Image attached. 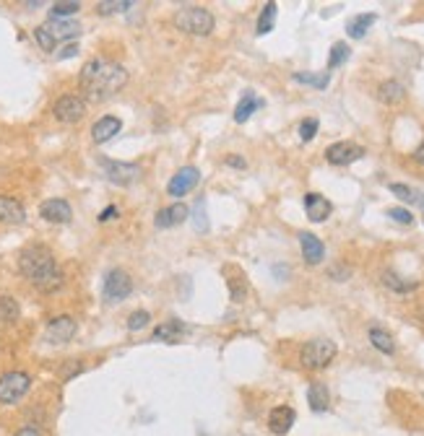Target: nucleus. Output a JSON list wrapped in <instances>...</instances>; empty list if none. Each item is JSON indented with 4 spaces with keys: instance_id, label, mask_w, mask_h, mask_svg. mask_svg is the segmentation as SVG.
Wrapping results in <instances>:
<instances>
[{
    "instance_id": "obj_1",
    "label": "nucleus",
    "mask_w": 424,
    "mask_h": 436,
    "mask_svg": "<svg viewBox=\"0 0 424 436\" xmlns=\"http://www.w3.org/2000/svg\"><path fill=\"white\" fill-rule=\"evenodd\" d=\"M128 83V70L120 62L105 60V58H94L81 68L78 75V86L89 102H105L115 97L117 91Z\"/></svg>"
},
{
    "instance_id": "obj_2",
    "label": "nucleus",
    "mask_w": 424,
    "mask_h": 436,
    "mask_svg": "<svg viewBox=\"0 0 424 436\" xmlns=\"http://www.w3.org/2000/svg\"><path fill=\"white\" fill-rule=\"evenodd\" d=\"M18 268L26 278L31 280V286L45 293H53L63 286V271L55 255L42 244H31L18 255Z\"/></svg>"
},
{
    "instance_id": "obj_3",
    "label": "nucleus",
    "mask_w": 424,
    "mask_h": 436,
    "mask_svg": "<svg viewBox=\"0 0 424 436\" xmlns=\"http://www.w3.org/2000/svg\"><path fill=\"white\" fill-rule=\"evenodd\" d=\"M174 23H177V29L180 31L193 34V37H208L213 31V26H216L211 11H208V8H201V6L180 8V11L174 13Z\"/></svg>"
},
{
    "instance_id": "obj_4",
    "label": "nucleus",
    "mask_w": 424,
    "mask_h": 436,
    "mask_svg": "<svg viewBox=\"0 0 424 436\" xmlns=\"http://www.w3.org/2000/svg\"><path fill=\"white\" fill-rule=\"evenodd\" d=\"M336 356V343L328 338H315L310 343H304L302 348V366L304 369H326L328 364L334 361Z\"/></svg>"
},
{
    "instance_id": "obj_5",
    "label": "nucleus",
    "mask_w": 424,
    "mask_h": 436,
    "mask_svg": "<svg viewBox=\"0 0 424 436\" xmlns=\"http://www.w3.org/2000/svg\"><path fill=\"white\" fill-rule=\"evenodd\" d=\"M31 387V379L29 374H23V371H8V374L0 376V403H18V400L29 392Z\"/></svg>"
},
{
    "instance_id": "obj_6",
    "label": "nucleus",
    "mask_w": 424,
    "mask_h": 436,
    "mask_svg": "<svg viewBox=\"0 0 424 436\" xmlns=\"http://www.w3.org/2000/svg\"><path fill=\"white\" fill-rule=\"evenodd\" d=\"M99 166L105 169V177L112 185H133L141 177V166L128 161H112V158H99Z\"/></svg>"
},
{
    "instance_id": "obj_7",
    "label": "nucleus",
    "mask_w": 424,
    "mask_h": 436,
    "mask_svg": "<svg viewBox=\"0 0 424 436\" xmlns=\"http://www.w3.org/2000/svg\"><path fill=\"white\" fill-rule=\"evenodd\" d=\"M55 117L60 122H78L84 120L86 114V102L81 97H73V94H65V97H60L58 102H55Z\"/></svg>"
},
{
    "instance_id": "obj_8",
    "label": "nucleus",
    "mask_w": 424,
    "mask_h": 436,
    "mask_svg": "<svg viewBox=\"0 0 424 436\" xmlns=\"http://www.w3.org/2000/svg\"><path fill=\"white\" fill-rule=\"evenodd\" d=\"M133 291V280L125 271H110L105 278V299L107 301H122L128 299Z\"/></svg>"
},
{
    "instance_id": "obj_9",
    "label": "nucleus",
    "mask_w": 424,
    "mask_h": 436,
    "mask_svg": "<svg viewBox=\"0 0 424 436\" xmlns=\"http://www.w3.org/2000/svg\"><path fill=\"white\" fill-rule=\"evenodd\" d=\"M362 156H364V148H362V146L351 143V141H339V143L328 146V148H326V158L334 166L354 164L356 158H362Z\"/></svg>"
},
{
    "instance_id": "obj_10",
    "label": "nucleus",
    "mask_w": 424,
    "mask_h": 436,
    "mask_svg": "<svg viewBox=\"0 0 424 436\" xmlns=\"http://www.w3.org/2000/svg\"><path fill=\"white\" fill-rule=\"evenodd\" d=\"M73 335H76V320L68 317V315L55 317L53 322L47 325V332H45V338L50 340L53 346H63V343H68Z\"/></svg>"
},
{
    "instance_id": "obj_11",
    "label": "nucleus",
    "mask_w": 424,
    "mask_h": 436,
    "mask_svg": "<svg viewBox=\"0 0 424 436\" xmlns=\"http://www.w3.org/2000/svg\"><path fill=\"white\" fill-rule=\"evenodd\" d=\"M198 182H201V172H198L196 166H182L180 172H177L172 180H169L167 192L172 197H182V195H188V192L196 187Z\"/></svg>"
},
{
    "instance_id": "obj_12",
    "label": "nucleus",
    "mask_w": 424,
    "mask_h": 436,
    "mask_svg": "<svg viewBox=\"0 0 424 436\" xmlns=\"http://www.w3.org/2000/svg\"><path fill=\"white\" fill-rule=\"evenodd\" d=\"M39 216L50 221V224H68L73 211H70L68 200H63V197H53V200H45V203L39 205Z\"/></svg>"
},
{
    "instance_id": "obj_13",
    "label": "nucleus",
    "mask_w": 424,
    "mask_h": 436,
    "mask_svg": "<svg viewBox=\"0 0 424 436\" xmlns=\"http://www.w3.org/2000/svg\"><path fill=\"white\" fill-rule=\"evenodd\" d=\"M295 421H297L295 408L279 405V408H273L271 415H268V429H271L276 436H284V434H289L292 426H295Z\"/></svg>"
},
{
    "instance_id": "obj_14",
    "label": "nucleus",
    "mask_w": 424,
    "mask_h": 436,
    "mask_svg": "<svg viewBox=\"0 0 424 436\" xmlns=\"http://www.w3.org/2000/svg\"><path fill=\"white\" fill-rule=\"evenodd\" d=\"M300 247H302V257L307 265H320L323 263V257H326V247H323V241L310 231H302L300 234Z\"/></svg>"
},
{
    "instance_id": "obj_15",
    "label": "nucleus",
    "mask_w": 424,
    "mask_h": 436,
    "mask_svg": "<svg viewBox=\"0 0 424 436\" xmlns=\"http://www.w3.org/2000/svg\"><path fill=\"white\" fill-rule=\"evenodd\" d=\"M304 211H307V218H310V221L323 224V221L331 216L334 205H331V200L318 195V192H307V195H304Z\"/></svg>"
},
{
    "instance_id": "obj_16",
    "label": "nucleus",
    "mask_w": 424,
    "mask_h": 436,
    "mask_svg": "<svg viewBox=\"0 0 424 436\" xmlns=\"http://www.w3.org/2000/svg\"><path fill=\"white\" fill-rule=\"evenodd\" d=\"M120 130H122V120H120V117H112V114H107V117H102V120L94 122V128H91V138H94V143H107V141L117 136Z\"/></svg>"
},
{
    "instance_id": "obj_17",
    "label": "nucleus",
    "mask_w": 424,
    "mask_h": 436,
    "mask_svg": "<svg viewBox=\"0 0 424 436\" xmlns=\"http://www.w3.org/2000/svg\"><path fill=\"white\" fill-rule=\"evenodd\" d=\"M190 218V211H188V205H182V203H174L169 205V208H164V211L157 213V229H172V226L182 224V221H188Z\"/></svg>"
},
{
    "instance_id": "obj_18",
    "label": "nucleus",
    "mask_w": 424,
    "mask_h": 436,
    "mask_svg": "<svg viewBox=\"0 0 424 436\" xmlns=\"http://www.w3.org/2000/svg\"><path fill=\"white\" fill-rule=\"evenodd\" d=\"M26 221V208L16 197L0 195V224H23Z\"/></svg>"
},
{
    "instance_id": "obj_19",
    "label": "nucleus",
    "mask_w": 424,
    "mask_h": 436,
    "mask_svg": "<svg viewBox=\"0 0 424 436\" xmlns=\"http://www.w3.org/2000/svg\"><path fill=\"white\" fill-rule=\"evenodd\" d=\"M45 26H47V31L53 34L55 45L63 42V39H73L81 34V26H78L76 21H65V18H53V21H47Z\"/></svg>"
},
{
    "instance_id": "obj_20",
    "label": "nucleus",
    "mask_w": 424,
    "mask_h": 436,
    "mask_svg": "<svg viewBox=\"0 0 424 436\" xmlns=\"http://www.w3.org/2000/svg\"><path fill=\"white\" fill-rule=\"evenodd\" d=\"M185 325L177 322V320H169V322H161L157 330H154V340H159V343H177V340L185 335Z\"/></svg>"
},
{
    "instance_id": "obj_21",
    "label": "nucleus",
    "mask_w": 424,
    "mask_h": 436,
    "mask_svg": "<svg viewBox=\"0 0 424 436\" xmlns=\"http://www.w3.org/2000/svg\"><path fill=\"white\" fill-rule=\"evenodd\" d=\"M307 403L315 413H326L328 403H331V395H328V387L323 382H312L310 390H307Z\"/></svg>"
},
{
    "instance_id": "obj_22",
    "label": "nucleus",
    "mask_w": 424,
    "mask_h": 436,
    "mask_svg": "<svg viewBox=\"0 0 424 436\" xmlns=\"http://www.w3.org/2000/svg\"><path fill=\"white\" fill-rule=\"evenodd\" d=\"M260 107H263V99H258L253 91L243 94V102H240L235 109V122H248L250 120V114L255 112V109H260Z\"/></svg>"
},
{
    "instance_id": "obj_23",
    "label": "nucleus",
    "mask_w": 424,
    "mask_h": 436,
    "mask_svg": "<svg viewBox=\"0 0 424 436\" xmlns=\"http://www.w3.org/2000/svg\"><path fill=\"white\" fill-rule=\"evenodd\" d=\"M375 21H378V16H375V13H359V16H354V18L346 23V34L351 39H362L364 34H367V29H370Z\"/></svg>"
},
{
    "instance_id": "obj_24",
    "label": "nucleus",
    "mask_w": 424,
    "mask_h": 436,
    "mask_svg": "<svg viewBox=\"0 0 424 436\" xmlns=\"http://www.w3.org/2000/svg\"><path fill=\"white\" fill-rule=\"evenodd\" d=\"M403 97H406V89H403L398 81L380 83V89H378L380 102H386V104H398V102H403Z\"/></svg>"
},
{
    "instance_id": "obj_25",
    "label": "nucleus",
    "mask_w": 424,
    "mask_h": 436,
    "mask_svg": "<svg viewBox=\"0 0 424 436\" xmlns=\"http://www.w3.org/2000/svg\"><path fill=\"white\" fill-rule=\"evenodd\" d=\"M388 190H391V192H393L396 197H401L403 203L419 205V208H424V192H419V190L409 187V185H398V182L388 185Z\"/></svg>"
},
{
    "instance_id": "obj_26",
    "label": "nucleus",
    "mask_w": 424,
    "mask_h": 436,
    "mask_svg": "<svg viewBox=\"0 0 424 436\" xmlns=\"http://www.w3.org/2000/svg\"><path fill=\"white\" fill-rule=\"evenodd\" d=\"M370 343L378 348L380 354H386V356L396 354V343H393V338H391V332L380 330V327H372L370 330Z\"/></svg>"
},
{
    "instance_id": "obj_27",
    "label": "nucleus",
    "mask_w": 424,
    "mask_h": 436,
    "mask_svg": "<svg viewBox=\"0 0 424 436\" xmlns=\"http://www.w3.org/2000/svg\"><path fill=\"white\" fill-rule=\"evenodd\" d=\"M273 23H276V3H265L260 16H258V34L260 37L268 34L273 29Z\"/></svg>"
},
{
    "instance_id": "obj_28",
    "label": "nucleus",
    "mask_w": 424,
    "mask_h": 436,
    "mask_svg": "<svg viewBox=\"0 0 424 436\" xmlns=\"http://www.w3.org/2000/svg\"><path fill=\"white\" fill-rule=\"evenodd\" d=\"M295 81L315 86V89H326L328 81H331V73H295Z\"/></svg>"
},
{
    "instance_id": "obj_29",
    "label": "nucleus",
    "mask_w": 424,
    "mask_h": 436,
    "mask_svg": "<svg viewBox=\"0 0 424 436\" xmlns=\"http://www.w3.org/2000/svg\"><path fill=\"white\" fill-rule=\"evenodd\" d=\"M349 60V45L346 42H336L334 47H331V58H328V68L334 70L339 68V65H344V62Z\"/></svg>"
},
{
    "instance_id": "obj_30",
    "label": "nucleus",
    "mask_w": 424,
    "mask_h": 436,
    "mask_svg": "<svg viewBox=\"0 0 424 436\" xmlns=\"http://www.w3.org/2000/svg\"><path fill=\"white\" fill-rule=\"evenodd\" d=\"M0 320L3 322H16L18 320V304H16V299H11V296L0 299Z\"/></svg>"
},
{
    "instance_id": "obj_31",
    "label": "nucleus",
    "mask_w": 424,
    "mask_h": 436,
    "mask_svg": "<svg viewBox=\"0 0 424 436\" xmlns=\"http://www.w3.org/2000/svg\"><path fill=\"white\" fill-rule=\"evenodd\" d=\"M149 322H152V315H149L146 309H138V312H133V315L128 317V330L130 332L144 330V327H149Z\"/></svg>"
},
{
    "instance_id": "obj_32",
    "label": "nucleus",
    "mask_w": 424,
    "mask_h": 436,
    "mask_svg": "<svg viewBox=\"0 0 424 436\" xmlns=\"http://www.w3.org/2000/svg\"><path fill=\"white\" fill-rule=\"evenodd\" d=\"M78 8H81V3H76V0H70V3H55L53 6V18H68V16L78 13Z\"/></svg>"
},
{
    "instance_id": "obj_33",
    "label": "nucleus",
    "mask_w": 424,
    "mask_h": 436,
    "mask_svg": "<svg viewBox=\"0 0 424 436\" xmlns=\"http://www.w3.org/2000/svg\"><path fill=\"white\" fill-rule=\"evenodd\" d=\"M34 39H37V45L42 47L45 53H53V50H55V39H53V34L47 31V26H45V23H42V26H37V29H34Z\"/></svg>"
},
{
    "instance_id": "obj_34",
    "label": "nucleus",
    "mask_w": 424,
    "mask_h": 436,
    "mask_svg": "<svg viewBox=\"0 0 424 436\" xmlns=\"http://www.w3.org/2000/svg\"><path fill=\"white\" fill-rule=\"evenodd\" d=\"M318 128H320V122L315 120V117H307V120H302V125H300V138H302L304 143H310L312 138L318 136Z\"/></svg>"
},
{
    "instance_id": "obj_35",
    "label": "nucleus",
    "mask_w": 424,
    "mask_h": 436,
    "mask_svg": "<svg viewBox=\"0 0 424 436\" xmlns=\"http://www.w3.org/2000/svg\"><path fill=\"white\" fill-rule=\"evenodd\" d=\"M99 13H105V16H110V13H120V11H128V8H133V3L130 0H112V3H99Z\"/></svg>"
},
{
    "instance_id": "obj_36",
    "label": "nucleus",
    "mask_w": 424,
    "mask_h": 436,
    "mask_svg": "<svg viewBox=\"0 0 424 436\" xmlns=\"http://www.w3.org/2000/svg\"><path fill=\"white\" fill-rule=\"evenodd\" d=\"M386 278V286L393 288V291H411V288H417V280H411V283H403L398 276H393V273H386L383 276Z\"/></svg>"
},
{
    "instance_id": "obj_37",
    "label": "nucleus",
    "mask_w": 424,
    "mask_h": 436,
    "mask_svg": "<svg viewBox=\"0 0 424 436\" xmlns=\"http://www.w3.org/2000/svg\"><path fill=\"white\" fill-rule=\"evenodd\" d=\"M388 218H393L396 224H403V226L414 224V216H411V211H406V208H388Z\"/></svg>"
},
{
    "instance_id": "obj_38",
    "label": "nucleus",
    "mask_w": 424,
    "mask_h": 436,
    "mask_svg": "<svg viewBox=\"0 0 424 436\" xmlns=\"http://www.w3.org/2000/svg\"><path fill=\"white\" fill-rule=\"evenodd\" d=\"M203 208H206V203L203 200H198V205H196V231H206L208 229V221H206V213H203Z\"/></svg>"
},
{
    "instance_id": "obj_39",
    "label": "nucleus",
    "mask_w": 424,
    "mask_h": 436,
    "mask_svg": "<svg viewBox=\"0 0 424 436\" xmlns=\"http://www.w3.org/2000/svg\"><path fill=\"white\" fill-rule=\"evenodd\" d=\"M14 436H42V431L34 429V426H23V429H18Z\"/></svg>"
},
{
    "instance_id": "obj_40",
    "label": "nucleus",
    "mask_w": 424,
    "mask_h": 436,
    "mask_svg": "<svg viewBox=\"0 0 424 436\" xmlns=\"http://www.w3.org/2000/svg\"><path fill=\"white\" fill-rule=\"evenodd\" d=\"M229 166H235V169H245V158H240L237 153H232V156L227 158Z\"/></svg>"
},
{
    "instance_id": "obj_41",
    "label": "nucleus",
    "mask_w": 424,
    "mask_h": 436,
    "mask_svg": "<svg viewBox=\"0 0 424 436\" xmlns=\"http://www.w3.org/2000/svg\"><path fill=\"white\" fill-rule=\"evenodd\" d=\"M76 53H78V47H76V45H68V47H63L60 58H73Z\"/></svg>"
},
{
    "instance_id": "obj_42",
    "label": "nucleus",
    "mask_w": 424,
    "mask_h": 436,
    "mask_svg": "<svg viewBox=\"0 0 424 436\" xmlns=\"http://www.w3.org/2000/svg\"><path fill=\"white\" fill-rule=\"evenodd\" d=\"M414 158H417V164H422V166H424V141L417 146V151H414Z\"/></svg>"
},
{
    "instance_id": "obj_43",
    "label": "nucleus",
    "mask_w": 424,
    "mask_h": 436,
    "mask_svg": "<svg viewBox=\"0 0 424 436\" xmlns=\"http://www.w3.org/2000/svg\"><path fill=\"white\" fill-rule=\"evenodd\" d=\"M115 213H117V208H107V211L102 213V216H99V221H110V218H112Z\"/></svg>"
}]
</instances>
